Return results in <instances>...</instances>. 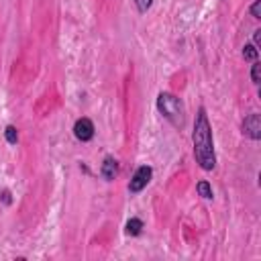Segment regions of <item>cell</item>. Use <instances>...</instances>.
<instances>
[{"label": "cell", "instance_id": "8fae6325", "mask_svg": "<svg viewBox=\"0 0 261 261\" xmlns=\"http://www.w3.org/2000/svg\"><path fill=\"white\" fill-rule=\"evenodd\" d=\"M135 4H137V10H139V12H147V10L151 8L153 0H135Z\"/></svg>", "mask_w": 261, "mask_h": 261}, {"label": "cell", "instance_id": "6da1fadb", "mask_svg": "<svg viewBox=\"0 0 261 261\" xmlns=\"http://www.w3.org/2000/svg\"><path fill=\"white\" fill-rule=\"evenodd\" d=\"M192 143H194V155L196 161L202 169L210 171L216 165V153H214V139H212V126L208 122L206 108H198L196 120H194V133H192Z\"/></svg>", "mask_w": 261, "mask_h": 261}, {"label": "cell", "instance_id": "30bf717a", "mask_svg": "<svg viewBox=\"0 0 261 261\" xmlns=\"http://www.w3.org/2000/svg\"><path fill=\"white\" fill-rule=\"evenodd\" d=\"M4 135H6V141H8L10 145H16V141H18V130H16L12 124H8V126H6Z\"/></svg>", "mask_w": 261, "mask_h": 261}, {"label": "cell", "instance_id": "277c9868", "mask_svg": "<svg viewBox=\"0 0 261 261\" xmlns=\"http://www.w3.org/2000/svg\"><path fill=\"white\" fill-rule=\"evenodd\" d=\"M243 135H247L249 139L257 141L261 139V116L257 112H251L245 120H243Z\"/></svg>", "mask_w": 261, "mask_h": 261}, {"label": "cell", "instance_id": "7a4b0ae2", "mask_svg": "<svg viewBox=\"0 0 261 261\" xmlns=\"http://www.w3.org/2000/svg\"><path fill=\"white\" fill-rule=\"evenodd\" d=\"M157 110L173 126H179V128L184 126V122H186V108H184V102L177 96H173L169 92H161L157 96Z\"/></svg>", "mask_w": 261, "mask_h": 261}, {"label": "cell", "instance_id": "4fadbf2b", "mask_svg": "<svg viewBox=\"0 0 261 261\" xmlns=\"http://www.w3.org/2000/svg\"><path fill=\"white\" fill-rule=\"evenodd\" d=\"M251 14H253L255 18H261V0H255V2H253V6H251Z\"/></svg>", "mask_w": 261, "mask_h": 261}, {"label": "cell", "instance_id": "3957f363", "mask_svg": "<svg viewBox=\"0 0 261 261\" xmlns=\"http://www.w3.org/2000/svg\"><path fill=\"white\" fill-rule=\"evenodd\" d=\"M151 177H153V169H151L149 165H141V167L133 173V177H130V181H128V192H130V194H137V192L145 190L147 184L151 181Z\"/></svg>", "mask_w": 261, "mask_h": 261}, {"label": "cell", "instance_id": "ba28073f", "mask_svg": "<svg viewBox=\"0 0 261 261\" xmlns=\"http://www.w3.org/2000/svg\"><path fill=\"white\" fill-rule=\"evenodd\" d=\"M196 190H198V194H200L204 200H210V198H212V188H210V184H208L206 179L198 181V184H196Z\"/></svg>", "mask_w": 261, "mask_h": 261}, {"label": "cell", "instance_id": "52a82bcc", "mask_svg": "<svg viewBox=\"0 0 261 261\" xmlns=\"http://www.w3.org/2000/svg\"><path fill=\"white\" fill-rule=\"evenodd\" d=\"M124 230H126V234H130V237H137V234H141V230H143V222H141L139 218H130V220L126 222Z\"/></svg>", "mask_w": 261, "mask_h": 261}, {"label": "cell", "instance_id": "8992f818", "mask_svg": "<svg viewBox=\"0 0 261 261\" xmlns=\"http://www.w3.org/2000/svg\"><path fill=\"white\" fill-rule=\"evenodd\" d=\"M100 173H102V177L104 179H114L116 175H118V161L114 159V157H104V161H102V165H100Z\"/></svg>", "mask_w": 261, "mask_h": 261}, {"label": "cell", "instance_id": "5bb4252c", "mask_svg": "<svg viewBox=\"0 0 261 261\" xmlns=\"http://www.w3.org/2000/svg\"><path fill=\"white\" fill-rule=\"evenodd\" d=\"M253 45H255V47L261 45V31H255V33H253Z\"/></svg>", "mask_w": 261, "mask_h": 261}, {"label": "cell", "instance_id": "5b68a950", "mask_svg": "<svg viewBox=\"0 0 261 261\" xmlns=\"http://www.w3.org/2000/svg\"><path fill=\"white\" fill-rule=\"evenodd\" d=\"M73 135H75V139L77 141H82V143H86V141H90L92 137H94V122L90 120V118H77L75 120V124H73Z\"/></svg>", "mask_w": 261, "mask_h": 261}, {"label": "cell", "instance_id": "7c38bea8", "mask_svg": "<svg viewBox=\"0 0 261 261\" xmlns=\"http://www.w3.org/2000/svg\"><path fill=\"white\" fill-rule=\"evenodd\" d=\"M259 69H261L259 61H253V67H251V80H253V84H259Z\"/></svg>", "mask_w": 261, "mask_h": 261}, {"label": "cell", "instance_id": "9c48e42d", "mask_svg": "<svg viewBox=\"0 0 261 261\" xmlns=\"http://www.w3.org/2000/svg\"><path fill=\"white\" fill-rule=\"evenodd\" d=\"M257 55H259V51H257L255 45H245L243 47V57L247 61H257Z\"/></svg>", "mask_w": 261, "mask_h": 261}]
</instances>
